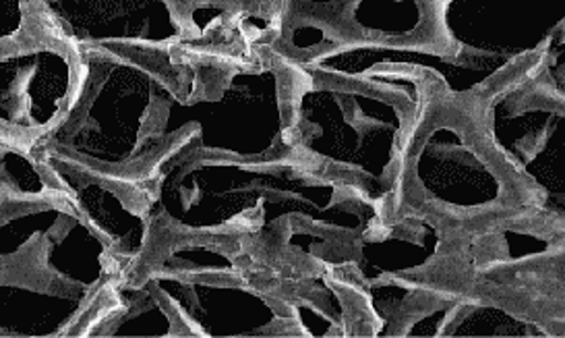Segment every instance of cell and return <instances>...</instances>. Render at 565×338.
<instances>
[{"instance_id": "obj_10", "label": "cell", "mask_w": 565, "mask_h": 338, "mask_svg": "<svg viewBox=\"0 0 565 338\" xmlns=\"http://www.w3.org/2000/svg\"><path fill=\"white\" fill-rule=\"evenodd\" d=\"M49 179L58 187L113 252L134 268L150 241L148 193L141 186L102 177L56 154L34 150Z\"/></svg>"}, {"instance_id": "obj_7", "label": "cell", "mask_w": 565, "mask_h": 338, "mask_svg": "<svg viewBox=\"0 0 565 338\" xmlns=\"http://www.w3.org/2000/svg\"><path fill=\"white\" fill-rule=\"evenodd\" d=\"M79 51L49 32L0 46V139L34 150L67 113Z\"/></svg>"}, {"instance_id": "obj_12", "label": "cell", "mask_w": 565, "mask_h": 338, "mask_svg": "<svg viewBox=\"0 0 565 338\" xmlns=\"http://www.w3.org/2000/svg\"><path fill=\"white\" fill-rule=\"evenodd\" d=\"M82 337H186V332L150 281L127 272L92 314Z\"/></svg>"}, {"instance_id": "obj_6", "label": "cell", "mask_w": 565, "mask_h": 338, "mask_svg": "<svg viewBox=\"0 0 565 338\" xmlns=\"http://www.w3.org/2000/svg\"><path fill=\"white\" fill-rule=\"evenodd\" d=\"M479 113L503 162L565 222V25L531 65L479 96Z\"/></svg>"}, {"instance_id": "obj_3", "label": "cell", "mask_w": 565, "mask_h": 338, "mask_svg": "<svg viewBox=\"0 0 565 338\" xmlns=\"http://www.w3.org/2000/svg\"><path fill=\"white\" fill-rule=\"evenodd\" d=\"M290 65V158L317 177L347 187L385 216L423 73L375 68L344 75Z\"/></svg>"}, {"instance_id": "obj_8", "label": "cell", "mask_w": 565, "mask_h": 338, "mask_svg": "<svg viewBox=\"0 0 565 338\" xmlns=\"http://www.w3.org/2000/svg\"><path fill=\"white\" fill-rule=\"evenodd\" d=\"M49 34L73 49H179L193 40L181 0H40Z\"/></svg>"}, {"instance_id": "obj_14", "label": "cell", "mask_w": 565, "mask_h": 338, "mask_svg": "<svg viewBox=\"0 0 565 338\" xmlns=\"http://www.w3.org/2000/svg\"><path fill=\"white\" fill-rule=\"evenodd\" d=\"M181 4L195 38L233 25L255 42H266L278 9V0H181Z\"/></svg>"}, {"instance_id": "obj_16", "label": "cell", "mask_w": 565, "mask_h": 338, "mask_svg": "<svg viewBox=\"0 0 565 338\" xmlns=\"http://www.w3.org/2000/svg\"><path fill=\"white\" fill-rule=\"evenodd\" d=\"M34 32H46L32 0H0V46L18 42Z\"/></svg>"}, {"instance_id": "obj_17", "label": "cell", "mask_w": 565, "mask_h": 338, "mask_svg": "<svg viewBox=\"0 0 565 338\" xmlns=\"http://www.w3.org/2000/svg\"><path fill=\"white\" fill-rule=\"evenodd\" d=\"M7 196V191H4V187H2V183H0V200Z\"/></svg>"}, {"instance_id": "obj_11", "label": "cell", "mask_w": 565, "mask_h": 338, "mask_svg": "<svg viewBox=\"0 0 565 338\" xmlns=\"http://www.w3.org/2000/svg\"><path fill=\"white\" fill-rule=\"evenodd\" d=\"M444 4L446 0H350L338 51L408 49L456 56L444 28Z\"/></svg>"}, {"instance_id": "obj_5", "label": "cell", "mask_w": 565, "mask_h": 338, "mask_svg": "<svg viewBox=\"0 0 565 338\" xmlns=\"http://www.w3.org/2000/svg\"><path fill=\"white\" fill-rule=\"evenodd\" d=\"M290 82L292 65L262 42L243 54L201 61L198 56L191 87L162 108L151 139V175L174 148L236 162L290 158L286 146Z\"/></svg>"}, {"instance_id": "obj_9", "label": "cell", "mask_w": 565, "mask_h": 338, "mask_svg": "<svg viewBox=\"0 0 565 338\" xmlns=\"http://www.w3.org/2000/svg\"><path fill=\"white\" fill-rule=\"evenodd\" d=\"M565 25V0H446L444 28L456 56L532 63Z\"/></svg>"}, {"instance_id": "obj_1", "label": "cell", "mask_w": 565, "mask_h": 338, "mask_svg": "<svg viewBox=\"0 0 565 338\" xmlns=\"http://www.w3.org/2000/svg\"><path fill=\"white\" fill-rule=\"evenodd\" d=\"M387 214L427 220L462 237L551 216L489 141L479 98L451 96L429 75L420 80Z\"/></svg>"}, {"instance_id": "obj_4", "label": "cell", "mask_w": 565, "mask_h": 338, "mask_svg": "<svg viewBox=\"0 0 565 338\" xmlns=\"http://www.w3.org/2000/svg\"><path fill=\"white\" fill-rule=\"evenodd\" d=\"M181 49H82L67 113L34 150L108 179L148 181L162 108L195 80V59Z\"/></svg>"}, {"instance_id": "obj_13", "label": "cell", "mask_w": 565, "mask_h": 338, "mask_svg": "<svg viewBox=\"0 0 565 338\" xmlns=\"http://www.w3.org/2000/svg\"><path fill=\"white\" fill-rule=\"evenodd\" d=\"M350 0H278L266 44L288 63H309L338 51L340 21Z\"/></svg>"}, {"instance_id": "obj_15", "label": "cell", "mask_w": 565, "mask_h": 338, "mask_svg": "<svg viewBox=\"0 0 565 338\" xmlns=\"http://www.w3.org/2000/svg\"><path fill=\"white\" fill-rule=\"evenodd\" d=\"M441 337L555 338L553 332L515 311L465 295L449 311Z\"/></svg>"}, {"instance_id": "obj_2", "label": "cell", "mask_w": 565, "mask_h": 338, "mask_svg": "<svg viewBox=\"0 0 565 338\" xmlns=\"http://www.w3.org/2000/svg\"><path fill=\"white\" fill-rule=\"evenodd\" d=\"M129 271L58 187L0 200V337H82Z\"/></svg>"}]
</instances>
